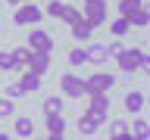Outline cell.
Instances as JSON below:
<instances>
[{
	"label": "cell",
	"instance_id": "7",
	"mask_svg": "<svg viewBox=\"0 0 150 140\" xmlns=\"http://www.w3.org/2000/svg\"><path fill=\"white\" fill-rule=\"evenodd\" d=\"M138 50H141V47H131V50L122 47L119 53H116V62H119L122 72H138Z\"/></svg>",
	"mask_w": 150,
	"mask_h": 140
},
{
	"label": "cell",
	"instance_id": "25",
	"mask_svg": "<svg viewBox=\"0 0 150 140\" xmlns=\"http://www.w3.org/2000/svg\"><path fill=\"white\" fill-rule=\"evenodd\" d=\"M13 112H16L13 100H0V121H3V118H13Z\"/></svg>",
	"mask_w": 150,
	"mask_h": 140
},
{
	"label": "cell",
	"instance_id": "17",
	"mask_svg": "<svg viewBox=\"0 0 150 140\" xmlns=\"http://www.w3.org/2000/svg\"><path fill=\"white\" fill-rule=\"evenodd\" d=\"M125 109H128V112H141V109H144V93L131 90L128 97H125Z\"/></svg>",
	"mask_w": 150,
	"mask_h": 140
},
{
	"label": "cell",
	"instance_id": "4",
	"mask_svg": "<svg viewBox=\"0 0 150 140\" xmlns=\"http://www.w3.org/2000/svg\"><path fill=\"white\" fill-rule=\"evenodd\" d=\"M112 75H106V72H97V75H91L88 81H84V87H88V93H106L112 87Z\"/></svg>",
	"mask_w": 150,
	"mask_h": 140
},
{
	"label": "cell",
	"instance_id": "8",
	"mask_svg": "<svg viewBox=\"0 0 150 140\" xmlns=\"http://www.w3.org/2000/svg\"><path fill=\"white\" fill-rule=\"evenodd\" d=\"M103 121H106V118H100V115H94V112H84L81 118H78V131H81L84 137H88V134H97Z\"/></svg>",
	"mask_w": 150,
	"mask_h": 140
},
{
	"label": "cell",
	"instance_id": "32",
	"mask_svg": "<svg viewBox=\"0 0 150 140\" xmlns=\"http://www.w3.org/2000/svg\"><path fill=\"white\" fill-rule=\"evenodd\" d=\"M110 140H112V137H110Z\"/></svg>",
	"mask_w": 150,
	"mask_h": 140
},
{
	"label": "cell",
	"instance_id": "30",
	"mask_svg": "<svg viewBox=\"0 0 150 140\" xmlns=\"http://www.w3.org/2000/svg\"><path fill=\"white\" fill-rule=\"evenodd\" d=\"M47 140H63V134H47Z\"/></svg>",
	"mask_w": 150,
	"mask_h": 140
},
{
	"label": "cell",
	"instance_id": "23",
	"mask_svg": "<svg viewBox=\"0 0 150 140\" xmlns=\"http://www.w3.org/2000/svg\"><path fill=\"white\" fill-rule=\"evenodd\" d=\"M59 19H63L66 25H75V22L81 19V13H78V9H75V6H66V9H63V16H59Z\"/></svg>",
	"mask_w": 150,
	"mask_h": 140
},
{
	"label": "cell",
	"instance_id": "29",
	"mask_svg": "<svg viewBox=\"0 0 150 140\" xmlns=\"http://www.w3.org/2000/svg\"><path fill=\"white\" fill-rule=\"evenodd\" d=\"M9 6H22V3H31V0H6Z\"/></svg>",
	"mask_w": 150,
	"mask_h": 140
},
{
	"label": "cell",
	"instance_id": "16",
	"mask_svg": "<svg viewBox=\"0 0 150 140\" xmlns=\"http://www.w3.org/2000/svg\"><path fill=\"white\" fill-rule=\"evenodd\" d=\"M91 31H94V28L88 25V22H84V16H81V19H78V22L72 25V37H75V41H88V37H91Z\"/></svg>",
	"mask_w": 150,
	"mask_h": 140
},
{
	"label": "cell",
	"instance_id": "26",
	"mask_svg": "<svg viewBox=\"0 0 150 140\" xmlns=\"http://www.w3.org/2000/svg\"><path fill=\"white\" fill-rule=\"evenodd\" d=\"M0 69L13 72V50H0Z\"/></svg>",
	"mask_w": 150,
	"mask_h": 140
},
{
	"label": "cell",
	"instance_id": "2",
	"mask_svg": "<svg viewBox=\"0 0 150 140\" xmlns=\"http://www.w3.org/2000/svg\"><path fill=\"white\" fill-rule=\"evenodd\" d=\"M44 19V13H41V6H35V3H22V6H16V13H13V22L16 25H38Z\"/></svg>",
	"mask_w": 150,
	"mask_h": 140
},
{
	"label": "cell",
	"instance_id": "3",
	"mask_svg": "<svg viewBox=\"0 0 150 140\" xmlns=\"http://www.w3.org/2000/svg\"><path fill=\"white\" fill-rule=\"evenodd\" d=\"M59 87H63V93L69 97V100L88 97V87H84V81L78 78V75H63V78H59Z\"/></svg>",
	"mask_w": 150,
	"mask_h": 140
},
{
	"label": "cell",
	"instance_id": "1",
	"mask_svg": "<svg viewBox=\"0 0 150 140\" xmlns=\"http://www.w3.org/2000/svg\"><path fill=\"white\" fill-rule=\"evenodd\" d=\"M84 22L91 28H100L106 22V0H84Z\"/></svg>",
	"mask_w": 150,
	"mask_h": 140
},
{
	"label": "cell",
	"instance_id": "9",
	"mask_svg": "<svg viewBox=\"0 0 150 140\" xmlns=\"http://www.w3.org/2000/svg\"><path fill=\"white\" fill-rule=\"evenodd\" d=\"M88 97H91V109H88V112L106 118V112H110V97H106V93H88Z\"/></svg>",
	"mask_w": 150,
	"mask_h": 140
},
{
	"label": "cell",
	"instance_id": "12",
	"mask_svg": "<svg viewBox=\"0 0 150 140\" xmlns=\"http://www.w3.org/2000/svg\"><path fill=\"white\" fill-rule=\"evenodd\" d=\"M110 59V50L103 44H94V47H88V62H94V65H103Z\"/></svg>",
	"mask_w": 150,
	"mask_h": 140
},
{
	"label": "cell",
	"instance_id": "31",
	"mask_svg": "<svg viewBox=\"0 0 150 140\" xmlns=\"http://www.w3.org/2000/svg\"><path fill=\"white\" fill-rule=\"evenodd\" d=\"M0 140H9V134H3V131H0Z\"/></svg>",
	"mask_w": 150,
	"mask_h": 140
},
{
	"label": "cell",
	"instance_id": "5",
	"mask_svg": "<svg viewBox=\"0 0 150 140\" xmlns=\"http://www.w3.org/2000/svg\"><path fill=\"white\" fill-rule=\"evenodd\" d=\"M28 50H53V37L47 34V31H41V28H31L28 31Z\"/></svg>",
	"mask_w": 150,
	"mask_h": 140
},
{
	"label": "cell",
	"instance_id": "11",
	"mask_svg": "<svg viewBox=\"0 0 150 140\" xmlns=\"http://www.w3.org/2000/svg\"><path fill=\"white\" fill-rule=\"evenodd\" d=\"M19 87L25 93H35L38 87H41V75H35V72H19Z\"/></svg>",
	"mask_w": 150,
	"mask_h": 140
},
{
	"label": "cell",
	"instance_id": "22",
	"mask_svg": "<svg viewBox=\"0 0 150 140\" xmlns=\"http://www.w3.org/2000/svg\"><path fill=\"white\" fill-rule=\"evenodd\" d=\"M63 9H66V0H50V3H47V16L59 19V16H63Z\"/></svg>",
	"mask_w": 150,
	"mask_h": 140
},
{
	"label": "cell",
	"instance_id": "28",
	"mask_svg": "<svg viewBox=\"0 0 150 140\" xmlns=\"http://www.w3.org/2000/svg\"><path fill=\"white\" fill-rule=\"evenodd\" d=\"M128 128V125H125V121H112V137H116V134H119V131H125Z\"/></svg>",
	"mask_w": 150,
	"mask_h": 140
},
{
	"label": "cell",
	"instance_id": "15",
	"mask_svg": "<svg viewBox=\"0 0 150 140\" xmlns=\"http://www.w3.org/2000/svg\"><path fill=\"white\" fill-rule=\"evenodd\" d=\"M16 134H19V137H31V134H35V121H31V118H28V115H19V118H16Z\"/></svg>",
	"mask_w": 150,
	"mask_h": 140
},
{
	"label": "cell",
	"instance_id": "10",
	"mask_svg": "<svg viewBox=\"0 0 150 140\" xmlns=\"http://www.w3.org/2000/svg\"><path fill=\"white\" fill-rule=\"evenodd\" d=\"M28 59H31V50H28V47H16V50H13V72H25Z\"/></svg>",
	"mask_w": 150,
	"mask_h": 140
},
{
	"label": "cell",
	"instance_id": "19",
	"mask_svg": "<svg viewBox=\"0 0 150 140\" xmlns=\"http://www.w3.org/2000/svg\"><path fill=\"white\" fill-rule=\"evenodd\" d=\"M110 31H112V37H125V34H128V31H131L128 19H125V16H119V19H116V22H112V25H110Z\"/></svg>",
	"mask_w": 150,
	"mask_h": 140
},
{
	"label": "cell",
	"instance_id": "6",
	"mask_svg": "<svg viewBox=\"0 0 150 140\" xmlns=\"http://www.w3.org/2000/svg\"><path fill=\"white\" fill-rule=\"evenodd\" d=\"M47 69H50V53H47V50H31V59H28V69H25V72H35V75L44 78Z\"/></svg>",
	"mask_w": 150,
	"mask_h": 140
},
{
	"label": "cell",
	"instance_id": "14",
	"mask_svg": "<svg viewBox=\"0 0 150 140\" xmlns=\"http://www.w3.org/2000/svg\"><path fill=\"white\" fill-rule=\"evenodd\" d=\"M44 125H47V134H63V131H66L63 112H59V115H44Z\"/></svg>",
	"mask_w": 150,
	"mask_h": 140
},
{
	"label": "cell",
	"instance_id": "21",
	"mask_svg": "<svg viewBox=\"0 0 150 140\" xmlns=\"http://www.w3.org/2000/svg\"><path fill=\"white\" fill-rule=\"evenodd\" d=\"M141 6H144V0H119V16H131Z\"/></svg>",
	"mask_w": 150,
	"mask_h": 140
},
{
	"label": "cell",
	"instance_id": "24",
	"mask_svg": "<svg viewBox=\"0 0 150 140\" xmlns=\"http://www.w3.org/2000/svg\"><path fill=\"white\" fill-rule=\"evenodd\" d=\"M88 62V50H69V65H84Z\"/></svg>",
	"mask_w": 150,
	"mask_h": 140
},
{
	"label": "cell",
	"instance_id": "13",
	"mask_svg": "<svg viewBox=\"0 0 150 140\" xmlns=\"http://www.w3.org/2000/svg\"><path fill=\"white\" fill-rule=\"evenodd\" d=\"M125 19H128L131 28H147V25H150V13H147V6L134 9V13H131V16H125Z\"/></svg>",
	"mask_w": 150,
	"mask_h": 140
},
{
	"label": "cell",
	"instance_id": "27",
	"mask_svg": "<svg viewBox=\"0 0 150 140\" xmlns=\"http://www.w3.org/2000/svg\"><path fill=\"white\" fill-rule=\"evenodd\" d=\"M19 97H25V90H22L19 84H9L6 87V100H19Z\"/></svg>",
	"mask_w": 150,
	"mask_h": 140
},
{
	"label": "cell",
	"instance_id": "18",
	"mask_svg": "<svg viewBox=\"0 0 150 140\" xmlns=\"http://www.w3.org/2000/svg\"><path fill=\"white\" fill-rule=\"evenodd\" d=\"M63 112V97H47L44 100V115H59Z\"/></svg>",
	"mask_w": 150,
	"mask_h": 140
},
{
	"label": "cell",
	"instance_id": "20",
	"mask_svg": "<svg viewBox=\"0 0 150 140\" xmlns=\"http://www.w3.org/2000/svg\"><path fill=\"white\" fill-rule=\"evenodd\" d=\"M128 131L134 134V137H144V140H147V134H150V125H147V118H134Z\"/></svg>",
	"mask_w": 150,
	"mask_h": 140
}]
</instances>
